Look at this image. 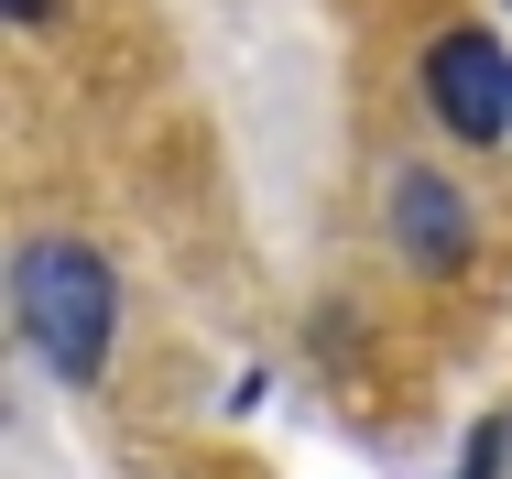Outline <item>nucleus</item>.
<instances>
[{
	"label": "nucleus",
	"instance_id": "nucleus-4",
	"mask_svg": "<svg viewBox=\"0 0 512 479\" xmlns=\"http://www.w3.org/2000/svg\"><path fill=\"white\" fill-rule=\"evenodd\" d=\"M11 11H22V22H55V0H11Z\"/></svg>",
	"mask_w": 512,
	"mask_h": 479
},
{
	"label": "nucleus",
	"instance_id": "nucleus-1",
	"mask_svg": "<svg viewBox=\"0 0 512 479\" xmlns=\"http://www.w3.org/2000/svg\"><path fill=\"white\" fill-rule=\"evenodd\" d=\"M11 316H22V338H33L44 371L99 382L109 371V327H120V284H109V262L88 240H33V251L11 262Z\"/></svg>",
	"mask_w": 512,
	"mask_h": 479
},
{
	"label": "nucleus",
	"instance_id": "nucleus-3",
	"mask_svg": "<svg viewBox=\"0 0 512 479\" xmlns=\"http://www.w3.org/2000/svg\"><path fill=\"white\" fill-rule=\"evenodd\" d=\"M393 251H404V273H469V251H480V229H469V196L447 186L436 164H404L393 175Z\"/></svg>",
	"mask_w": 512,
	"mask_h": 479
},
{
	"label": "nucleus",
	"instance_id": "nucleus-2",
	"mask_svg": "<svg viewBox=\"0 0 512 479\" xmlns=\"http://www.w3.org/2000/svg\"><path fill=\"white\" fill-rule=\"evenodd\" d=\"M425 109L458 142H502L512 131V55L491 33H436L425 44Z\"/></svg>",
	"mask_w": 512,
	"mask_h": 479
}]
</instances>
